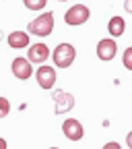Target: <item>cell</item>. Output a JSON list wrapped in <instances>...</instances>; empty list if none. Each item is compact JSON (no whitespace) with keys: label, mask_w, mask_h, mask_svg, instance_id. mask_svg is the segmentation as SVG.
<instances>
[{"label":"cell","mask_w":132,"mask_h":149,"mask_svg":"<svg viewBox=\"0 0 132 149\" xmlns=\"http://www.w3.org/2000/svg\"><path fill=\"white\" fill-rule=\"evenodd\" d=\"M10 114V102L6 97H0V118H6Z\"/></svg>","instance_id":"obj_14"},{"label":"cell","mask_w":132,"mask_h":149,"mask_svg":"<svg viewBox=\"0 0 132 149\" xmlns=\"http://www.w3.org/2000/svg\"><path fill=\"white\" fill-rule=\"evenodd\" d=\"M74 58H77V50H74L72 44H58L52 52V60H54V66L56 68H68L72 66Z\"/></svg>","instance_id":"obj_1"},{"label":"cell","mask_w":132,"mask_h":149,"mask_svg":"<svg viewBox=\"0 0 132 149\" xmlns=\"http://www.w3.org/2000/svg\"><path fill=\"white\" fill-rule=\"evenodd\" d=\"M31 64H33V62H31L29 58L19 56V58L12 60L10 70H12V74H15L19 81H27V79H31V74H33V66H31Z\"/></svg>","instance_id":"obj_5"},{"label":"cell","mask_w":132,"mask_h":149,"mask_svg":"<svg viewBox=\"0 0 132 149\" xmlns=\"http://www.w3.org/2000/svg\"><path fill=\"white\" fill-rule=\"evenodd\" d=\"M52 97L56 102V114H64V112H70L74 108V95L64 89H58L52 93Z\"/></svg>","instance_id":"obj_7"},{"label":"cell","mask_w":132,"mask_h":149,"mask_svg":"<svg viewBox=\"0 0 132 149\" xmlns=\"http://www.w3.org/2000/svg\"><path fill=\"white\" fill-rule=\"evenodd\" d=\"M48 0H23V6L27 10H44Z\"/></svg>","instance_id":"obj_12"},{"label":"cell","mask_w":132,"mask_h":149,"mask_svg":"<svg viewBox=\"0 0 132 149\" xmlns=\"http://www.w3.org/2000/svg\"><path fill=\"white\" fill-rule=\"evenodd\" d=\"M62 133H64V137L70 139V141H81V139L85 137V128H83L81 120H77V118H66V120L62 122Z\"/></svg>","instance_id":"obj_8"},{"label":"cell","mask_w":132,"mask_h":149,"mask_svg":"<svg viewBox=\"0 0 132 149\" xmlns=\"http://www.w3.org/2000/svg\"><path fill=\"white\" fill-rule=\"evenodd\" d=\"M107 31H109L111 37L124 35V31H126V21H124L122 17H111L109 21H107Z\"/></svg>","instance_id":"obj_11"},{"label":"cell","mask_w":132,"mask_h":149,"mask_svg":"<svg viewBox=\"0 0 132 149\" xmlns=\"http://www.w3.org/2000/svg\"><path fill=\"white\" fill-rule=\"evenodd\" d=\"M126 145H128V149H132V130L126 135Z\"/></svg>","instance_id":"obj_17"},{"label":"cell","mask_w":132,"mask_h":149,"mask_svg":"<svg viewBox=\"0 0 132 149\" xmlns=\"http://www.w3.org/2000/svg\"><path fill=\"white\" fill-rule=\"evenodd\" d=\"M60 2H66V0H60Z\"/></svg>","instance_id":"obj_20"},{"label":"cell","mask_w":132,"mask_h":149,"mask_svg":"<svg viewBox=\"0 0 132 149\" xmlns=\"http://www.w3.org/2000/svg\"><path fill=\"white\" fill-rule=\"evenodd\" d=\"M35 79H37V85H39L41 89H46V91H50V89H54V85H56V68L54 66H46V64H41L39 68L35 70Z\"/></svg>","instance_id":"obj_4"},{"label":"cell","mask_w":132,"mask_h":149,"mask_svg":"<svg viewBox=\"0 0 132 149\" xmlns=\"http://www.w3.org/2000/svg\"><path fill=\"white\" fill-rule=\"evenodd\" d=\"M50 56H52V52H50V48L46 44H31L29 50H27V58L33 64H44Z\"/></svg>","instance_id":"obj_9"},{"label":"cell","mask_w":132,"mask_h":149,"mask_svg":"<svg viewBox=\"0 0 132 149\" xmlns=\"http://www.w3.org/2000/svg\"><path fill=\"white\" fill-rule=\"evenodd\" d=\"M48 149H58V147H48Z\"/></svg>","instance_id":"obj_19"},{"label":"cell","mask_w":132,"mask_h":149,"mask_svg":"<svg viewBox=\"0 0 132 149\" xmlns=\"http://www.w3.org/2000/svg\"><path fill=\"white\" fill-rule=\"evenodd\" d=\"M89 17H91V10L87 4H72L64 13V23L70 27H81L89 21Z\"/></svg>","instance_id":"obj_3"},{"label":"cell","mask_w":132,"mask_h":149,"mask_svg":"<svg viewBox=\"0 0 132 149\" xmlns=\"http://www.w3.org/2000/svg\"><path fill=\"white\" fill-rule=\"evenodd\" d=\"M27 31L37 35V37H48L54 31V13L48 10V13H41L39 17H35L27 25Z\"/></svg>","instance_id":"obj_2"},{"label":"cell","mask_w":132,"mask_h":149,"mask_svg":"<svg viewBox=\"0 0 132 149\" xmlns=\"http://www.w3.org/2000/svg\"><path fill=\"white\" fill-rule=\"evenodd\" d=\"M118 54V44H116V37H105L97 44V58L103 62L114 60Z\"/></svg>","instance_id":"obj_6"},{"label":"cell","mask_w":132,"mask_h":149,"mask_svg":"<svg viewBox=\"0 0 132 149\" xmlns=\"http://www.w3.org/2000/svg\"><path fill=\"white\" fill-rule=\"evenodd\" d=\"M0 149H6V139L0 137Z\"/></svg>","instance_id":"obj_18"},{"label":"cell","mask_w":132,"mask_h":149,"mask_svg":"<svg viewBox=\"0 0 132 149\" xmlns=\"http://www.w3.org/2000/svg\"><path fill=\"white\" fill-rule=\"evenodd\" d=\"M6 44H8L10 48L23 50V48L29 46V33H27V31H12V33H8V37H6Z\"/></svg>","instance_id":"obj_10"},{"label":"cell","mask_w":132,"mask_h":149,"mask_svg":"<svg viewBox=\"0 0 132 149\" xmlns=\"http://www.w3.org/2000/svg\"><path fill=\"white\" fill-rule=\"evenodd\" d=\"M101 149H122V147H120V143H116V141H109V143H105Z\"/></svg>","instance_id":"obj_15"},{"label":"cell","mask_w":132,"mask_h":149,"mask_svg":"<svg viewBox=\"0 0 132 149\" xmlns=\"http://www.w3.org/2000/svg\"><path fill=\"white\" fill-rule=\"evenodd\" d=\"M122 64L126 70H132V46H128L122 54Z\"/></svg>","instance_id":"obj_13"},{"label":"cell","mask_w":132,"mask_h":149,"mask_svg":"<svg viewBox=\"0 0 132 149\" xmlns=\"http://www.w3.org/2000/svg\"><path fill=\"white\" fill-rule=\"evenodd\" d=\"M124 10L128 15H132V0H124Z\"/></svg>","instance_id":"obj_16"}]
</instances>
